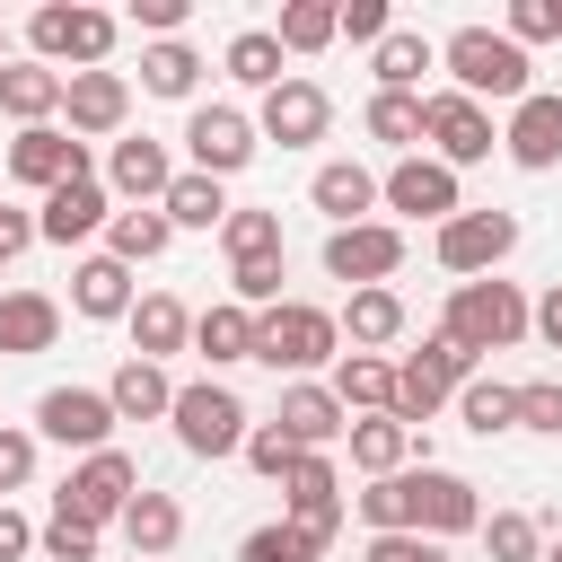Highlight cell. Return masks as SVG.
I'll use <instances>...</instances> for the list:
<instances>
[{
	"instance_id": "cell-1",
	"label": "cell",
	"mask_w": 562,
	"mask_h": 562,
	"mask_svg": "<svg viewBox=\"0 0 562 562\" xmlns=\"http://www.w3.org/2000/svg\"><path fill=\"white\" fill-rule=\"evenodd\" d=\"M439 70H448V88L474 97V105H518V97H536V61H527L501 26H457V35L439 44Z\"/></svg>"
},
{
	"instance_id": "cell-2",
	"label": "cell",
	"mask_w": 562,
	"mask_h": 562,
	"mask_svg": "<svg viewBox=\"0 0 562 562\" xmlns=\"http://www.w3.org/2000/svg\"><path fill=\"white\" fill-rule=\"evenodd\" d=\"M439 334L483 360V351H509L518 334H536V307H527V290L501 281V272H492V281H457L448 307H439Z\"/></svg>"
},
{
	"instance_id": "cell-3",
	"label": "cell",
	"mask_w": 562,
	"mask_h": 562,
	"mask_svg": "<svg viewBox=\"0 0 562 562\" xmlns=\"http://www.w3.org/2000/svg\"><path fill=\"white\" fill-rule=\"evenodd\" d=\"M255 360H263L272 378H316L325 360H342V325H334V307H316V299H281V307H263V316H255Z\"/></svg>"
},
{
	"instance_id": "cell-4",
	"label": "cell",
	"mask_w": 562,
	"mask_h": 562,
	"mask_svg": "<svg viewBox=\"0 0 562 562\" xmlns=\"http://www.w3.org/2000/svg\"><path fill=\"white\" fill-rule=\"evenodd\" d=\"M114 35H123V18H114V9H88V0H53V9L26 18V53L53 61L61 79H70V70H105Z\"/></svg>"
},
{
	"instance_id": "cell-5",
	"label": "cell",
	"mask_w": 562,
	"mask_h": 562,
	"mask_svg": "<svg viewBox=\"0 0 562 562\" xmlns=\"http://www.w3.org/2000/svg\"><path fill=\"white\" fill-rule=\"evenodd\" d=\"M474 378H483V360H474V351H457L448 334H422V351H404V360H395V422H404V430L439 422V404H448V395H465Z\"/></svg>"
},
{
	"instance_id": "cell-6",
	"label": "cell",
	"mask_w": 562,
	"mask_h": 562,
	"mask_svg": "<svg viewBox=\"0 0 562 562\" xmlns=\"http://www.w3.org/2000/svg\"><path fill=\"white\" fill-rule=\"evenodd\" d=\"M167 430H176V448L184 457H246V430H255V413L237 404V386H220V378H193V386H176V413H167Z\"/></svg>"
},
{
	"instance_id": "cell-7",
	"label": "cell",
	"mask_w": 562,
	"mask_h": 562,
	"mask_svg": "<svg viewBox=\"0 0 562 562\" xmlns=\"http://www.w3.org/2000/svg\"><path fill=\"white\" fill-rule=\"evenodd\" d=\"M255 149H263V132H255V114L246 105H228V97H202L193 114H184V158H193V176H246L255 167Z\"/></svg>"
},
{
	"instance_id": "cell-8",
	"label": "cell",
	"mask_w": 562,
	"mask_h": 562,
	"mask_svg": "<svg viewBox=\"0 0 562 562\" xmlns=\"http://www.w3.org/2000/svg\"><path fill=\"white\" fill-rule=\"evenodd\" d=\"M132 492H140V465H132L123 448H97V457H79V465L61 474V492H53V509L105 536V527H114V518L132 509Z\"/></svg>"
},
{
	"instance_id": "cell-9",
	"label": "cell",
	"mask_w": 562,
	"mask_h": 562,
	"mask_svg": "<svg viewBox=\"0 0 562 562\" xmlns=\"http://www.w3.org/2000/svg\"><path fill=\"white\" fill-rule=\"evenodd\" d=\"M422 149L439 158V167H483L492 149H501V132H492V105H474V97H457V88H430L422 97Z\"/></svg>"
},
{
	"instance_id": "cell-10",
	"label": "cell",
	"mask_w": 562,
	"mask_h": 562,
	"mask_svg": "<svg viewBox=\"0 0 562 562\" xmlns=\"http://www.w3.org/2000/svg\"><path fill=\"white\" fill-rule=\"evenodd\" d=\"M378 211H395V220H430V228H448V220L465 211V184H457V167H439L430 149H413V158H395V167L378 176Z\"/></svg>"
},
{
	"instance_id": "cell-11",
	"label": "cell",
	"mask_w": 562,
	"mask_h": 562,
	"mask_svg": "<svg viewBox=\"0 0 562 562\" xmlns=\"http://www.w3.org/2000/svg\"><path fill=\"white\" fill-rule=\"evenodd\" d=\"M430 255H439V272H457V281H492V272L518 255V211H457V220L430 237Z\"/></svg>"
},
{
	"instance_id": "cell-12",
	"label": "cell",
	"mask_w": 562,
	"mask_h": 562,
	"mask_svg": "<svg viewBox=\"0 0 562 562\" xmlns=\"http://www.w3.org/2000/svg\"><path fill=\"white\" fill-rule=\"evenodd\" d=\"M395 272H404V228L395 220L325 228V281H342V290H395Z\"/></svg>"
},
{
	"instance_id": "cell-13",
	"label": "cell",
	"mask_w": 562,
	"mask_h": 562,
	"mask_svg": "<svg viewBox=\"0 0 562 562\" xmlns=\"http://www.w3.org/2000/svg\"><path fill=\"white\" fill-rule=\"evenodd\" d=\"M35 439H53V448H70V457L114 448V404H105V386H44V395H35Z\"/></svg>"
},
{
	"instance_id": "cell-14",
	"label": "cell",
	"mask_w": 562,
	"mask_h": 562,
	"mask_svg": "<svg viewBox=\"0 0 562 562\" xmlns=\"http://www.w3.org/2000/svg\"><path fill=\"white\" fill-rule=\"evenodd\" d=\"M0 176H9V184H26V193H53V184H70V176H97V158H88V140H70L61 123H35V132H18V140H9Z\"/></svg>"
},
{
	"instance_id": "cell-15",
	"label": "cell",
	"mask_w": 562,
	"mask_h": 562,
	"mask_svg": "<svg viewBox=\"0 0 562 562\" xmlns=\"http://www.w3.org/2000/svg\"><path fill=\"white\" fill-rule=\"evenodd\" d=\"M176 176H184V167H176V158H167V140H149V132L105 140V193H114L123 211H158Z\"/></svg>"
},
{
	"instance_id": "cell-16",
	"label": "cell",
	"mask_w": 562,
	"mask_h": 562,
	"mask_svg": "<svg viewBox=\"0 0 562 562\" xmlns=\"http://www.w3.org/2000/svg\"><path fill=\"white\" fill-rule=\"evenodd\" d=\"M281 518H299L307 536H342V465L334 448H299V465L281 474Z\"/></svg>"
},
{
	"instance_id": "cell-17",
	"label": "cell",
	"mask_w": 562,
	"mask_h": 562,
	"mask_svg": "<svg viewBox=\"0 0 562 562\" xmlns=\"http://www.w3.org/2000/svg\"><path fill=\"white\" fill-rule=\"evenodd\" d=\"M474 527H483V492L457 465H430L422 457L413 465V536H439L448 544V536H474Z\"/></svg>"
},
{
	"instance_id": "cell-18",
	"label": "cell",
	"mask_w": 562,
	"mask_h": 562,
	"mask_svg": "<svg viewBox=\"0 0 562 562\" xmlns=\"http://www.w3.org/2000/svg\"><path fill=\"white\" fill-rule=\"evenodd\" d=\"M123 123H132V70H70L61 132L70 140H123Z\"/></svg>"
},
{
	"instance_id": "cell-19",
	"label": "cell",
	"mask_w": 562,
	"mask_h": 562,
	"mask_svg": "<svg viewBox=\"0 0 562 562\" xmlns=\"http://www.w3.org/2000/svg\"><path fill=\"white\" fill-rule=\"evenodd\" d=\"M501 158H509L518 176H553V167H562V88H536V97L509 105V123H501Z\"/></svg>"
},
{
	"instance_id": "cell-20",
	"label": "cell",
	"mask_w": 562,
	"mask_h": 562,
	"mask_svg": "<svg viewBox=\"0 0 562 562\" xmlns=\"http://www.w3.org/2000/svg\"><path fill=\"white\" fill-rule=\"evenodd\" d=\"M255 132H263V140H281V149H316V140L334 132V97H325L316 79H299V70H290V79L255 105Z\"/></svg>"
},
{
	"instance_id": "cell-21",
	"label": "cell",
	"mask_w": 562,
	"mask_h": 562,
	"mask_svg": "<svg viewBox=\"0 0 562 562\" xmlns=\"http://www.w3.org/2000/svg\"><path fill=\"white\" fill-rule=\"evenodd\" d=\"M114 211H123V202L105 193V176H70V184H53V193L35 202V228H44V246H88Z\"/></svg>"
},
{
	"instance_id": "cell-22",
	"label": "cell",
	"mask_w": 562,
	"mask_h": 562,
	"mask_svg": "<svg viewBox=\"0 0 562 562\" xmlns=\"http://www.w3.org/2000/svg\"><path fill=\"white\" fill-rule=\"evenodd\" d=\"M132 307H140L132 263H114V255H79V263H70V316H88V325H123Z\"/></svg>"
},
{
	"instance_id": "cell-23",
	"label": "cell",
	"mask_w": 562,
	"mask_h": 562,
	"mask_svg": "<svg viewBox=\"0 0 562 562\" xmlns=\"http://www.w3.org/2000/svg\"><path fill=\"white\" fill-rule=\"evenodd\" d=\"M272 422L290 430V448H334V439L351 430V413H342V395H334L325 378H290L281 404H272Z\"/></svg>"
},
{
	"instance_id": "cell-24",
	"label": "cell",
	"mask_w": 562,
	"mask_h": 562,
	"mask_svg": "<svg viewBox=\"0 0 562 562\" xmlns=\"http://www.w3.org/2000/svg\"><path fill=\"white\" fill-rule=\"evenodd\" d=\"M61 97H70V79H61L53 61H35V53H18V61L0 70V114H9L18 132H35V123H61Z\"/></svg>"
},
{
	"instance_id": "cell-25",
	"label": "cell",
	"mask_w": 562,
	"mask_h": 562,
	"mask_svg": "<svg viewBox=\"0 0 562 562\" xmlns=\"http://www.w3.org/2000/svg\"><path fill=\"white\" fill-rule=\"evenodd\" d=\"M61 342V299L44 290H0V360H44Z\"/></svg>"
},
{
	"instance_id": "cell-26",
	"label": "cell",
	"mask_w": 562,
	"mask_h": 562,
	"mask_svg": "<svg viewBox=\"0 0 562 562\" xmlns=\"http://www.w3.org/2000/svg\"><path fill=\"white\" fill-rule=\"evenodd\" d=\"M307 202H316L334 228H360V220H378V176H369L360 158H325V167L307 176Z\"/></svg>"
},
{
	"instance_id": "cell-27",
	"label": "cell",
	"mask_w": 562,
	"mask_h": 562,
	"mask_svg": "<svg viewBox=\"0 0 562 562\" xmlns=\"http://www.w3.org/2000/svg\"><path fill=\"white\" fill-rule=\"evenodd\" d=\"M105 404H114V422H167V413H176V378H167V360L123 351V369L105 378Z\"/></svg>"
},
{
	"instance_id": "cell-28",
	"label": "cell",
	"mask_w": 562,
	"mask_h": 562,
	"mask_svg": "<svg viewBox=\"0 0 562 562\" xmlns=\"http://www.w3.org/2000/svg\"><path fill=\"white\" fill-rule=\"evenodd\" d=\"M114 527H123L132 562H167V553L184 544V501H176V492H149V483H140V492H132V509H123Z\"/></svg>"
},
{
	"instance_id": "cell-29",
	"label": "cell",
	"mask_w": 562,
	"mask_h": 562,
	"mask_svg": "<svg viewBox=\"0 0 562 562\" xmlns=\"http://www.w3.org/2000/svg\"><path fill=\"white\" fill-rule=\"evenodd\" d=\"M202 70H211V61H202L184 35L140 44V97H167V105H184V114H193V105H202Z\"/></svg>"
},
{
	"instance_id": "cell-30",
	"label": "cell",
	"mask_w": 562,
	"mask_h": 562,
	"mask_svg": "<svg viewBox=\"0 0 562 562\" xmlns=\"http://www.w3.org/2000/svg\"><path fill=\"white\" fill-rule=\"evenodd\" d=\"M123 334H132L140 360H176V351H193V307L167 299V290H140V307L123 316Z\"/></svg>"
},
{
	"instance_id": "cell-31",
	"label": "cell",
	"mask_w": 562,
	"mask_h": 562,
	"mask_svg": "<svg viewBox=\"0 0 562 562\" xmlns=\"http://www.w3.org/2000/svg\"><path fill=\"white\" fill-rule=\"evenodd\" d=\"M430 70H439V44H430L422 26H395V35L369 53V79H378L386 97H430V88H422Z\"/></svg>"
},
{
	"instance_id": "cell-32",
	"label": "cell",
	"mask_w": 562,
	"mask_h": 562,
	"mask_svg": "<svg viewBox=\"0 0 562 562\" xmlns=\"http://www.w3.org/2000/svg\"><path fill=\"white\" fill-rule=\"evenodd\" d=\"M342 448H351V465L378 483V474H404L413 465V448H422V430H404L395 413H360L351 430H342Z\"/></svg>"
},
{
	"instance_id": "cell-33",
	"label": "cell",
	"mask_w": 562,
	"mask_h": 562,
	"mask_svg": "<svg viewBox=\"0 0 562 562\" xmlns=\"http://www.w3.org/2000/svg\"><path fill=\"white\" fill-rule=\"evenodd\" d=\"M334 325H342V342H351V351H386L413 316H404V290H351V299L334 307Z\"/></svg>"
},
{
	"instance_id": "cell-34",
	"label": "cell",
	"mask_w": 562,
	"mask_h": 562,
	"mask_svg": "<svg viewBox=\"0 0 562 562\" xmlns=\"http://www.w3.org/2000/svg\"><path fill=\"white\" fill-rule=\"evenodd\" d=\"M325 386L342 395L351 422H360V413H395V360H386V351H342Z\"/></svg>"
},
{
	"instance_id": "cell-35",
	"label": "cell",
	"mask_w": 562,
	"mask_h": 562,
	"mask_svg": "<svg viewBox=\"0 0 562 562\" xmlns=\"http://www.w3.org/2000/svg\"><path fill=\"white\" fill-rule=\"evenodd\" d=\"M193 351H202L211 369H237V360H255V307H237V299H211V307L193 316Z\"/></svg>"
},
{
	"instance_id": "cell-36",
	"label": "cell",
	"mask_w": 562,
	"mask_h": 562,
	"mask_svg": "<svg viewBox=\"0 0 562 562\" xmlns=\"http://www.w3.org/2000/svg\"><path fill=\"white\" fill-rule=\"evenodd\" d=\"M281 61H290V53H281V35H272V26H237V35H228V53H220V70H228L237 88H255V97H272V88L290 79Z\"/></svg>"
},
{
	"instance_id": "cell-37",
	"label": "cell",
	"mask_w": 562,
	"mask_h": 562,
	"mask_svg": "<svg viewBox=\"0 0 562 562\" xmlns=\"http://www.w3.org/2000/svg\"><path fill=\"white\" fill-rule=\"evenodd\" d=\"M158 211H167V228H202V237H211V228H228V211H237V202H228V184H220V176H193V167H184V176L167 184V202H158Z\"/></svg>"
},
{
	"instance_id": "cell-38",
	"label": "cell",
	"mask_w": 562,
	"mask_h": 562,
	"mask_svg": "<svg viewBox=\"0 0 562 562\" xmlns=\"http://www.w3.org/2000/svg\"><path fill=\"white\" fill-rule=\"evenodd\" d=\"M360 132H369L378 149L413 158V149H422V97H386V88H369V105H360Z\"/></svg>"
},
{
	"instance_id": "cell-39",
	"label": "cell",
	"mask_w": 562,
	"mask_h": 562,
	"mask_svg": "<svg viewBox=\"0 0 562 562\" xmlns=\"http://www.w3.org/2000/svg\"><path fill=\"white\" fill-rule=\"evenodd\" d=\"M167 246H176L167 211H114V220H105V255H114V263H132V272H140V263H158Z\"/></svg>"
},
{
	"instance_id": "cell-40",
	"label": "cell",
	"mask_w": 562,
	"mask_h": 562,
	"mask_svg": "<svg viewBox=\"0 0 562 562\" xmlns=\"http://www.w3.org/2000/svg\"><path fill=\"white\" fill-rule=\"evenodd\" d=\"M351 509H360L369 536H413V465L404 474H378L369 492H351Z\"/></svg>"
},
{
	"instance_id": "cell-41",
	"label": "cell",
	"mask_w": 562,
	"mask_h": 562,
	"mask_svg": "<svg viewBox=\"0 0 562 562\" xmlns=\"http://www.w3.org/2000/svg\"><path fill=\"white\" fill-rule=\"evenodd\" d=\"M334 544L325 536H307L299 518H272V527H246L237 536V562H325Z\"/></svg>"
},
{
	"instance_id": "cell-42",
	"label": "cell",
	"mask_w": 562,
	"mask_h": 562,
	"mask_svg": "<svg viewBox=\"0 0 562 562\" xmlns=\"http://www.w3.org/2000/svg\"><path fill=\"white\" fill-rule=\"evenodd\" d=\"M457 422H465L474 439H501V430H518V386H509V378H474V386L457 395Z\"/></svg>"
},
{
	"instance_id": "cell-43",
	"label": "cell",
	"mask_w": 562,
	"mask_h": 562,
	"mask_svg": "<svg viewBox=\"0 0 562 562\" xmlns=\"http://www.w3.org/2000/svg\"><path fill=\"white\" fill-rule=\"evenodd\" d=\"M220 255H228V263H263V255H281V211L237 202V211H228V228H220Z\"/></svg>"
},
{
	"instance_id": "cell-44",
	"label": "cell",
	"mask_w": 562,
	"mask_h": 562,
	"mask_svg": "<svg viewBox=\"0 0 562 562\" xmlns=\"http://www.w3.org/2000/svg\"><path fill=\"white\" fill-rule=\"evenodd\" d=\"M474 536H483V553H492V562H544V527H536L527 509H483V527H474Z\"/></svg>"
},
{
	"instance_id": "cell-45",
	"label": "cell",
	"mask_w": 562,
	"mask_h": 562,
	"mask_svg": "<svg viewBox=\"0 0 562 562\" xmlns=\"http://www.w3.org/2000/svg\"><path fill=\"white\" fill-rule=\"evenodd\" d=\"M272 35H281V53H325V44L342 35V9H334V0H290Z\"/></svg>"
},
{
	"instance_id": "cell-46",
	"label": "cell",
	"mask_w": 562,
	"mask_h": 562,
	"mask_svg": "<svg viewBox=\"0 0 562 562\" xmlns=\"http://www.w3.org/2000/svg\"><path fill=\"white\" fill-rule=\"evenodd\" d=\"M281 281H290V272H281V255H263V263H228V299H237V307H255V316H263V307H281Z\"/></svg>"
},
{
	"instance_id": "cell-47",
	"label": "cell",
	"mask_w": 562,
	"mask_h": 562,
	"mask_svg": "<svg viewBox=\"0 0 562 562\" xmlns=\"http://www.w3.org/2000/svg\"><path fill=\"white\" fill-rule=\"evenodd\" d=\"M501 35H509L518 53H527V44H553V35H562V9H553V0H509V9H501Z\"/></svg>"
},
{
	"instance_id": "cell-48",
	"label": "cell",
	"mask_w": 562,
	"mask_h": 562,
	"mask_svg": "<svg viewBox=\"0 0 562 562\" xmlns=\"http://www.w3.org/2000/svg\"><path fill=\"white\" fill-rule=\"evenodd\" d=\"M518 430L562 439V378H527V386H518Z\"/></svg>"
},
{
	"instance_id": "cell-49",
	"label": "cell",
	"mask_w": 562,
	"mask_h": 562,
	"mask_svg": "<svg viewBox=\"0 0 562 562\" xmlns=\"http://www.w3.org/2000/svg\"><path fill=\"white\" fill-rule=\"evenodd\" d=\"M246 465H255L263 483H281V474L299 465V448H290V430H281V422H255V430H246Z\"/></svg>"
},
{
	"instance_id": "cell-50",
	"label": "cell",
	"mask_w": 562,
	"mask_h": 562,
	"mask_svg": "<svg viewBox=\"0 0 562 562\" xmlns=\"http://www.w3.org/2000/svg\"><path fill=\"white\" fill-rule=\"evenodd\" d=\"M35 553L44 562H97V527H79V518H44V536H35Z\"/></svg>"
},
{
	"instance_id": "cell-51",
	"label": "cell",
	"mask_w": 562,
	"mask_h": 562,
	"mask_svg": "<svg viewBox=\"0 0 562 562\" xmlns=\"http://www.w3.org/2000/svg\"><path fill=\"white\" fill-rule=\"evenodd\" d=\"M334 9H342V35H351V44H369V53L395 35V9H386V0H334Z\"/></svg>"
},
{
	"instance_id": "cell-52",
	"label": "cell",
	"mask_w": 562,
	"mask_h": 562,
	"mask_svg": "<svg viewBox=\"0 0 562 562\" xmlns=\"http://www.w3.org/2000/svg\"><path fill=\"white\" fill-rule=\"evenodd\" d=\"M35 448H44L35 430H18V422H0V483H9V492H26V483H35Z\"/></svg>"
},
{
	"instance_id": "cell-53",
	"label": "cell",
	"mask_w": 562,
	"mask_h": 562,
	"mask_svg": "<svg viewBox=\"0 0 562 562\" xmlns=\"http://www.w3.org/2000/svg\"><path fill=\"white\" fill-rule=\"evenodd\" d=\"M184 18H193V0H132V26H140L149 44H167V35H184Z\"/></svg>"
},
{
	"instance_id": "cell-54",
	"label": "cell",
	"mask_w": 562,
	"mask_h": 562,
	"mask_svg": "<svg viewBox=\"0 0 562 562\" xmlns=\"http://www.w3.org/2000/svg\"><path fill=\"white\" fill-rule=\"evenodd\" d=\"M360 562H448V544L439 536H369Z\"/></svg>"
},
{
	"instance_id": "cell-55",
	"label": "cell",
	"mask_w": 562,
	"mask_h": 562,
	"mask_svg": "<svg viewBox=\"0 0 562 562\" xmlns=\"http://www.w3.org/2000/svg\"><path fill=\"white\" fill-rule=\"evenodd\" d=\"M35 536H44V527H35L26 509H9V501H0V562H26V553H35Z\"/></svg>"
},
{
	"instance_id": "cell-56",
	"label": "cell",
	"mask_w": 562,
	"mask_h": 562,
	"mask_svg": "<svg viewBox=\"0 0 562 562\" xmlns=\"http://www.w3.org/2000/svg\"><path fill=\"white\" fill-rule=\"evenodd\" d=\"M35 237H44V228H35V211H9V202H0V263H18Z\"/></svg>"
},
{
	"instance_id": "cell-57",
	"label": "cell",
	"mask_w": 562,
	"mask_h": 562,
	"mask_svg": "<svg viewBox=\"0 0 562 562\" xmlns=\"http://www.w3.org/2000/svg\"><path fill=\"white\" fill-rule=\"evenodd\" d=\"M536 342H544V351H562V281L536 299Z\"/></svg>"
},
{
	"instance_id": "cell-58",
	"label": "cell",
	"mask_w": 562,
	"mask_h": 562,
	"mask_svg": "<svg viewBox=\"0 0 562 562\" xmlns=\"http://www.w3.org/2000/svg\"><path fill=\"white\" fill-rule=\"evenodd\" d=\"M9 61H18V53H9V35H0V70H9Z\"/></svg>"
},
{
	"instance_id": "cell-59",
	"label": "cell",
	"mask_w": 562,
	"mask_h": 562,
	"mask_svg": "<svg viewBox=\"0 0 562 562\" xmlns=\"http://www.w3.org/2000/svg\"><path fill=\"white\" fill-rule=\"evenodd\" d=\"M544 562H562V536H553V553H544Z\"/></svg>"
},
{
	"instance_id": "cell-60",
	"label": "cell",
	"mask_w": 562,
	"mask_h": 562,
	"mask_svg": "<svg viewBox=\"0 0 562 562\" xmlns=\"http://www.w3.org/2000/svg\"><path fill=\"white\" fill-rule=\"evenodd\" d=\"M0 501H9V483H0Z\"/></svg>"
},
{
	"instance_id": "cell-61",
	"label": "cell",
	"mask_w": 562,
	"mask_h": 562,
	"mask_svg": "<svg viewBox=\"0 0 562 562\" xmlns=\"http://www.w3.org/2000/svg\"><path fill=\"white\" fill-rule=\"evenodd\" d=\"M0 272H9V263H0Z\"/></svg>"
}]
</instances>
